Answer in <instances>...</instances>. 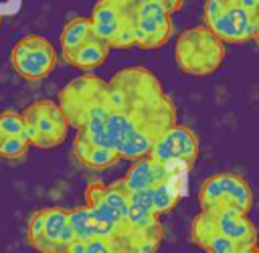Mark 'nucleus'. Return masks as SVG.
<instances>
[{
	"label": "nucleus",
	"mask_w": 259,
	"mask_h": 253,
	"mask_svg": "<svg viewBox=\"0 0 259 253\" xmlns=\"http://www.w3.org/2000/svg\"><path fill=\"white\" fill-rule=\"evenodd\" d=\"M174 123H178L176 107L150 69L125 67L107 81L101 146L113 150L119 160L146 156Z\"/></svg>",
	"instance_id": "f257e3e1"
},
{
	"label": "nucleus",
	"mask_w": 259,
	"mask_h": 253,
	"mask_svg": "<svg viewBox=\"0 0 259 253\" xmlns=\"http://www.w3.org/2000/svg\"><path fill=\"white\" fill-rule=\"evenodd\" d=\"M69 128L85 134L101 146V128L107 113V81L95 73H83L69 81L57 99Z\"/></svg>",
	"instance_id": "f03ea898"
},
{
	"label": "nucleus",
	"mask_w": 259,
	"mask_h": 253,
	"mask_svg": "<svg viewBox=\"0 0 259 253\" xmlns=\"http://www.w3.org/2000/svg\"><path fill=\"white\" fill-rule=\"evenodd\" d=\"M225 61V45L202 24L186 28L176 36L174 63L190 77H206L221 69Z\"/></svg>",
	"instance_id": "7ed1b4c3"
},
{
	"label": "nucleus",
	"mask_w": 259,
	"mask_h": 253,
	"mask_svg": "<svg viewBox=\"0 0 259 253\" xmlns=\"http://www.w3.org/2000/svg\"><path fill=\"white\" fill-rule=\"evenodd\" d=\"M204 26L223 45L253 43L259 36V10L229 6L221 0L204 2Z\"/></svg>",
	"instance_id": "20e7f679"
},
{
	"label": "nucleus",
	"mask_w": 259,
	"mask_h": 253,
	"mask_svg": "<svg viewBox=\"0 0 259 253\" xmlns=\"http://www.w3.org/2000/svg\"><path fill=\"white\" fill-rule=\"evenodd\" d=\"M24 119V136L28 146L51 150L65 142L69 134V123L53 99H36L22 111Z\"/></svg>",
	"instance_id": "39448f33"
},
{
	"label": "nucleus",
	"mask_w": 259,
	"mask_h": 253,
	"mask_svg": "<svg viewBox=\"0 0 259 253\" xmlns=\"http://www.w3.org/2000/svg\"><path fill=\"white\" fill-rule=\"evenodd\" d=\"M200 210L212 208H235L249 215L253 206V192L249 182L235 172H221L206 178L198 192Z\"/></svg>",
	"instance_id": "423d86ee"
},
{
	"label": "nucleus",
	"mask_w": 259,
	"mask_h": 253,
	"mask_svg": "<svg viewBox=\"0 0 259 253\" xmlns=\"http://www.w3.org/2000/svg\"><path fill=\"white\" fill-rule=\"evenodd\" d=\"M85 204L89 206L91 215L107 225L113 233V229L121 227L127 221L130 213V192L123 186V180H113V182H101V180H91L85 186Z\"/></svg>",
	"instance_id": "0eeeda50"
},
{
	"label": "nucleus",
	"mask_w": 259,
	"mask_h": 253,
	"mask_svg": "<svg viewBox=\"0 0 259 253\" xmlns=\"http://www.w3.org/2000/svg\"><path fill=\"white\" fill-rule=\"evenodd\" d=\"M10 63L26 81H40L53 73L57 65V51L42 34H26L12 47Z\"/></svg>",
	"instance_id": "6e6552de"
},
{
	"label": "nucleus",
	"mask_w": 259,
	"mask_h": 253,
	"mask_svg": "<svg viewBox=\"0 0 259 253\" xmlns=\"http://www.w3.org/2000/svg\"><path fill=\"white\" fill-rule=\"evenodd\" d=\"M198 154H200L198 136L182 123H174L172 128H168L148 152V156H152L158 162L180 164L186 166L188 170L196 164Z\"/></svg>",
	"instance_id": "1a4fd4ad"
},
{
	"label": "nucleus",
	"mask_w": 259,
	"mask_h": 253,
	"mask_svg": "<svg viewBox=\"0 0 259 253\" xmlns=\"http://www.w3.org/2000/svg\"><path fill=\"white\" fill-rule=\"evenodd\" d=\"M134 36L140 49L164 47L172 36V18L162 6L154 2L136 0L134 6Z\"/></svg>",
	"instance_id": "9d476101"
},
{
	"label": "nucleus",
	"mask_w": 259,
	"mask_h": 253,
	"mask_svg": "<svg viewBox=\"0 0 259 253\" xmlns=\"http://www.w3.org/2000/svg\"><path fill=\"white\" fill-rule=\"evenodd\" d=\"M134 6L136 0H97L89 14L93 34L109 45L121 28L134 26Z\"/></svg>",
	"instance_id": "9b49d317"
},
{
	"label": "nucleus",
	"mask_w": 259,
	"mask_h": 253,
	"mask_svg": "<svg viewBox=\"0 0 259 253\" xmlns=\"http://www.w3.org/2000/svg\"><path fill=\"white\" fill-rule=\"evenodd\" d=\"M208 225L221 233L223 237L235 241L243 249L257 247V229L251 223L249 215L239 213L235 208H212V210H200Z\"/></svg>",
	"instance_id": "f8f14e48"
},
{
	"label": "nucleus",
	"mask_w": 259,
	"mask_h": 253,
	"mask_svg": "<svg viewBox=\"0 0 259 253\" xmlns=\"http://www.w3.org/2000/svg\"><path fill=\"white\" fill-rule=\"evenodd\" d=\"M180 168H186V166L164 164V162H158V160H154L152 156L146 154V156H140V158L132 160V166H130V170L125 172V176L121 180H123V186H125L127 192L152 190L154 186L162 184L166 178H170Z\"/></svg>",
	"instance_id": "ddd939ff"
},
{
	"label": "nucleus",
	"mask_w": 259,
	"mask_h": 253,
	"mask_svg": "<svg viewBox=\"0 0 259 253\" xmlns=\"http://www.w3.org/2000/svg\"><path fill=\"white\" fill-rule=\"evenodd\" d=\"M164 231L162 225H154L148 229H132L127 223L113 229L107 237L117 253H156L162 243Z\"/></svg>",
	"instance_id": "4468645a"
},
{
	"label": "nucleus",
	"mask_w": 259,
	"mask_h": 253,
	"mask_svg": "<svg viewBox=\"0 0 259 253\" xmlns=\"http://www.w3.org/2000/svg\"><path fill=\"white\" fill-rule=\"evenodd\" d=\"M42 235L55 249V253H65V249L75 241V233L69 223L67 208L49 206L42 208Z\"/></svg>",
	"instance_id": "2eb2a0df"
},
{
	"label": "nucleus",
	"mask_w": 259,
	"mask_h": 253,
	"mask_svg": "<svg viewBox=\"0 0 259 253\" xmlns=\"http://www.w3.org/2000/svg\"><path fill=\"white\" fill-rule=\"evenodd\" d=\"M109 53H111V47L105 40L93 36L87 43H83V45H79V47H75L67 53H61V55L71 67H75L79 71H85V73H91L107 61Z\"/></svg>",
	"instance_id": "dca6fc26"
},
{
	"label": "nucleus",
	"mask_w": 259,
	"mask_h": 253,
	"mask_svg": "<svg viewBox=\"0 0 259 253\" xmlns=\"http://www.w3.org/2000/svg\"><path fill=\"white\" fill-rule=\"evenodd\" d=\"M192 243L198 245L200 249H204L206 253H243L245 249L241 245H237L235 241L223 237L221 233H217L208 221L204 219L202 213H198L192 219Z\"/></svg>",
	"instance_id": "f3484780"
},
{
	"label": "nucleus",
	"mask_w": 259,
	"mask_h": 253,
	"mask_svg": "<svg viewBox=\"0 0 259 253\" xmlns=\"http://www.w3.org/2000/svg\"><path fill=\"white\" fill-rule=\"evenodd\" d=\"M73 154H75V158H77L83 166H87V168H91V170H105V168L113 166V164L119 160V156H117L113 150H109V148H105V146H99V144H93V142H91L85 134H81V132L75 134V140H73Z\"/></svg>",
	"instance_id": "a211bd4d"
},
{
	"label": "nucleus",
	"mask_w": 259,
	"mask_h": 253,
	"mask_svg": "<svg viewBox=\"0 0 259 253\" xmlns=\"http://www.w3.org/2000/svg\"><path fill=\"white\" fill-rule=\"evenodd\" d=\"M69 215V223H71V229L75 233V239H89V237H109L111 235V229L103 223H99L87 204L83 206H75V208H69L67 210Z\"/></svg>",
	"instance_id": "6ab92c4d"
},
{
	"label": "nucleus",
	"mask_w": 259,
	"mask_h": 253,
	"mask_svg": "<svg viewBox=\"0 0 259 253\" xmlns=\"http://www.w3.org/2000/svg\"><path fill=\"white\" fill-rule=\"evenodd\" d=\"M93 30H91V24H89V18H83V16H77V18H71L63 30H61V36H59V45H61V53H67L83 43H87L89 38H93Z\"/></svg>",
	"instance_id": "aec40b11"
},
{
	"label": "nucleus",
	"mask_w": 259,
	"mask_h": 253,
	"mask_svg": "<svg viewBox=\"0 0 259 253\" xmlns=\"http://www.w3.org/2000/svg\"><path fill=\"white\" fill-rule=\"evenodd\" d=\"M28 148H30V146H28L26 138L2 136V134H0V158H8V160L22 158Z\"/></svg>",
	"instance_id": "412c9836"
},
{
	"label": "nucleus",
	"mask_w": 259,
	"mask_h": 253,
	"mask_svg": "<svg viewBox=\"0 0 259 253\" xmlns=\"http://www.w3.org/2000/svg\"><path fill=\"white\" fill-rule=\"evenodd\" d=\"M0 134L2 136H18V138H26L24 136V119L22 113L16 111H2L0 113Z\"/></svg>",
	"instance_id": "4be33fe9"
},
{
	"label": "nucleus",
	"mask_w": 259,
	"mask_h": 253,
	"mask_svg": "<svg viewBox=\"0 0 259 253\" xmlns=\"http://www.w3.org/2000/svg\"><path fill=\"white\" fill-rule=\"evenodd\" d=\"M83 253H117L107 237H89L83 239Z\"/></svg>",
	"instance_id": "5701e85b"
},
{
	"label": "nucleus",
	"mask_w": 259,
	"mask_h": 253,
	"mask_svg": "<svg viewBox=\"0 0 259 253\" xmlns=\"http://www.w3.org/2000/svg\"><path fill=\"white\" fill-rule=\"evenodd\" d=\"M144 2H154V4H158V6H162L166 12H178L180 8H182V4H184V0H144Z\"/></svg>",
	"instance_id": "b1692460"
},
{
	"label": "nucleus",
	"mask_w": 259,
	"mask_h": 253,
	"mask_svg": "<svg viewBox=\"0 0 259 253\" xmlns=\"http://www.w3.org/2000/svg\"><path fill=\"white\" fill-rule=\"evenodd\" d=\"M243 253H259V251H257V247H249V249H245Z\"/></svg>",
	"instance_id": "393cba45"
},
{
	"label": "nucleus",
	"mask_w": 259,
	"mask_h": 253,
	"mask_svg": "<svg viewBox=\"0 0 259 253\" xmlns=\"http://www.w3.org/2000/svg\"><path fill=\"white\" fill-rule=\"evenodd\" d=\"M0 22H2V12H0Z\"/></svg>",
	"instance_id": "a878e982"
},
{
	"label": "nucleus",
	"mask_w": 259,
	"mask_h": 253,
	"mask_svg": "<svg viewBox=\"0 0 259 253\" xmlns=\"http://www.w3.org/2000/svg\"><path fill=\"white\" fill-rule=\"evenodd\" d=\"M0 26H2V22H0Z\"/></svg>",
	"instance_id": "bb28decb"
}]
</instances>
